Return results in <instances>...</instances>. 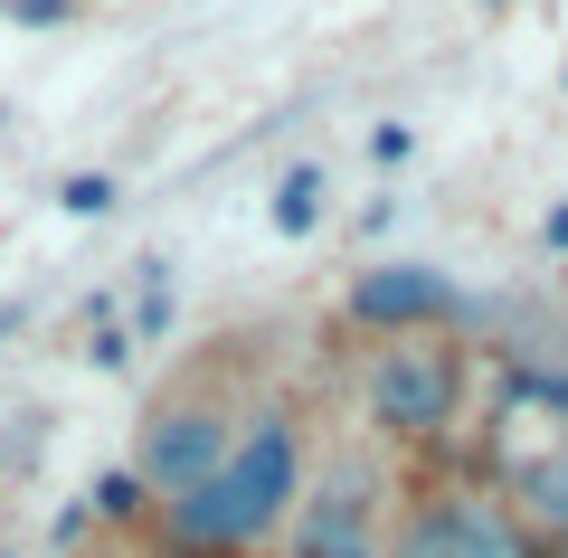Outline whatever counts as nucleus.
Masks as SVG:
<instances>
[{"label":"nucleus","mask_w":568,"mask_h":558,"mask_svg":"<svg viewBox=\"0 0 568 558\" xmlns=\"http://www.w3.org/2000/svg\"><path fill=\"white\" fill-rule=\"evenodd\" d=\"M503 388H511L521 407H549V417H568V369H559V359H511Z\"/></svg>","instance_id":"9b49d317"},{"label":"nucleus","mask_w":568,"mask_h":558,"mask_svg":"<svg viewBox=\"0 0 568 558\" xmlns=\"http://www.w3.org/2000/svg\"><path fill=\"white\" fill-rule=\"evenodd\" d=\"M133 351H142V341L95 303V313H85V369H104V379H114V369H133Z\"/></svg>","instance_id":"f8f14e48"},{"label":"nucleus","mask_w":568,"mask_h":558,"mask_svg":"<svg viewBox=\"0 0 568 558\" xmlns=\"http://www.w3.org/2000/svg\"><path fill=\"white\" fill-rule=\"evenodd\" d=\"M265 219H275V237H313V227L332 219V171L323 161H294V171L275 180V209H265Z\"/></svg>","instance_id":"6e6552de"},{"label":"nucleus","mask_w":568,"mask_h":558,"mask_svg":"<svg viewBox=\"0 0 568 558\" xmlns=\"http://www.w3.org/2000/svg\"><path fill=\"white\" fill-rule=\"evenodd\" d=\"M10 20H67V0H10Z\"/></svg>","instance_id":"dca6fc26"},{"label":"nucleus","mask_w":568,"mask_h":558,"mask_svg":"<svg viewBox=\"0 0 568 558\" xmlns=\"http://www.w3.org/2000/svg\"><path fill=\"white\" fill-rule=\"evenodd\" d=\"M388 558H540V549H530V520L511 501H493L484 483H455V493H426L398 520Z\"/></svg>","instance_id":"39448f33"},{"label":"nucleus","mask_w":568,"mask_h":558,"mask_svg":"<svg viewBox=\"0 0 568 558\" xmlns=\"http://www.w3.org/2000/svg\"><path fill=\"white\" fill-rule=\"evenodd\" d=\"M10 332H29V294H20V303H0V341H10Z\"/></svg>","instance_id":"f3484780"},{"label":"nucleus","mask_w":568,"mask_h":558,"mask_svg":"<svg viewBox=\"0 0 568 558\" xmlns=\"http://www.w3.org/2000/svg\"><path fill=\"white\" fill-rule=\"evenodd\" d=\"M342 313L361 322V332H379V341H455L474 322V294L446 265H426V256H379V265L351 275Z\"/></svg>","instance_id":"7ed1b4c3"},{"label":"nucleus","mask_w":568,"mask_h":558,"mask_svg":"<svg viewBox=\"0 0 568 558\" xmlns=\"http://www.w3.org/2000/svg\"><path fill=\"white\" fill-rule=\"evenodd\" d=\"M521 520L549 549H568V445H549V455L521 464Z\"/></svg>","instance_id":"0eeeda50"},{"label":"nucleus","mask_w":568,"mask_h":558,"mask_svg":"<svg viewBox=\"0 0 568 558\" xmlns=\"http://www.w3.org/2000/svg\"><path fill=\"white\" fill-rule=\"evenodd\" d=\"M171 313H181V294H171V265H162V256H142V265H133V341H162Z\"/></svg>","instance_id":"1a4fd4ad"},{"label":"nucleus","mask_w":568,"mask_h":558,"mask_svg":"<svg viewBox=\"0 0 568 558\" xmlns=\"http://www.w3.org/2000/svg\"><path fill=\"white\" fill-rule=\"evenodd\" d=\"M142 501H152V483H142L133 464H114V474H95V483H85V511H95L104 530H123V520H142Z\"/></svg>","instance_id":"9d476101"},{"label":"nucleus","mask_w":568,"mask_h":558,"mask_svg":"<svg viewBox=\"0 0 568 558\" xmlns=\"http://www.w3.org/2000/svg\"><path fill=\"white\" fill-rule=\"evenodd\" d=\"M294 511H304V426L284 417V407H256V417L237 426V455H227L190 501L162 511V539L181 558H246Z\"/></svg>","instance_id":"f257e3e1"},{"label":"nucleus","mask_w":568,"mask_h":558,"mask_svg":"<svg viewBox=\"0 0 568 558\" xmlns=\"http://www.w3.org/2000/svg\"><path fill=\"white\" fill-rule=\"evenodd\" d=\"M540 246H549V256H568V200H559V209L540 219Z\"/></svg>","instance_id":"2eb2a0df"},{"label":"nucleus","mask_w":568,"mask_h":558,"mask_svg":"<svg viewBox=\"0 0 568 558\" xmlns=\"http://www.w3.org/2000/svg\"><path fill=\"white\" fill-rule=\"evenodd\" d=\"M361 417L388 445H436L465 417V351L455 341H379L361 369Z\"/></svg>","instance_id":"f03ea898"},{"label":"nucleus","mask_w":568,"mask_h":558,"mask_svg":"<svg viewBox=\"0 0 568 558\" xmlns=\"http://www.w3.org/2000/svg\"><path fill=\"white\" fill-rule=\"evenodd\" d=\"M0 558H10V549H0Z\"/></svg>","instance_id":"6ab92c4d"},{"label":"nucleus","mask_w":568,"mask_h":558,"mask_svg":"<svg viewBox=\"0 0 568 558\" xmlns=\"http://www.w3.org/2000/svg\"><path fill=\"white\" fill-rule=\"evenodd\" d=\"M294 558H388L379 539V464L351 455L323 493L294 511Z\"/></svg>","instance_id":"423d86ee"},{"label":"nucleus","mask_w":568,"mask_h":558,"mask_svg":"<svg viewBox=\"0 0 568 558\" xmlns=\"http://www.w3.org/2000/svg\"><path fill=\"white\" fill-rule=\"evenodd\" d=\"M237 426L246 417H227L219 398H162L152 417H142V445H133V474L152 483V501H190L209 474H219L227 455H237Z\"/></svg>","instance_id":"20e7f679"},{"label":"nucleus","mask_w":568,"mask_h":558,"mask_svg":"<svg viewBox=\"0 0 568 558\" xmlns=\"http://www.w3.org/2000/svg\"><path fill=\"white\" fill-rule=\"evenodd\" d=\"M114 200H123L114 171H67V180H58V209H67V219H104Z\"/></svg>","instance_id":"ddd939ff"},{"label":"nucleus","mask_w":568,"mask_h":558,"mask_svg":"<svg viewBox=\"0 0 568 558\" xmlns=\"http://www.w3.org/2000/svg\"><path fill=\"white\" fill-rule=\"evenodd\" d=\"M493 10H503V0H493Z\"/></svg>","instance_id":"a211bd4d"},{"label":"nucleus","mask_w":568,"mask_h":558,"mask_svg":"<svg viewBox=\"0 0 568 558\" xmlns=\"http://www.w3.org/2000/svg\"><path fill=\"white\" fill-rule=\"evenodd\" d=\"M407 152H417V123H379V133H369V161H379V171H398Z\"/></svg>","instance_id":"4468645a"}]
</instances>
